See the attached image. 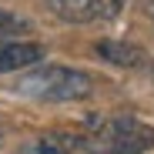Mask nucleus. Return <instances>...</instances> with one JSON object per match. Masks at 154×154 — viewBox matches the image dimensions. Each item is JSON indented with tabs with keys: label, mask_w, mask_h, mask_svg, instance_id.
Segmentation results:
<instances>
[{
	"label": "nucleus",
	"mask_w": 154,
	"mask_h": 154,
	"mask_svg": "<svg viewBox=\"0 0 154 154\" xmlns=\"http://www.w3.org/2000/svg\"><path fill=\"white\" fill-rule=\"evenodd\" d=\"M44 60V47L27 44V40H0V74L7 70H23L30 64Z\"/></svg>",
	"instance_id": "39448f33"
},
{
	"label": "nucleus",
	"mask_w": 154,
	"mask_h": 154,
	"mask_svg": "<svg viewBox=\"0 0 154 154\" xmlns=\"http://www.w3.org/2000/svg\"><path fill=\"white\" fill-rule=\"evenodd\" d=\"M0 141H4V124H0Z\"/></svg>",
	"instance_id": "6e6552de"
},
{
	"label": "nucleus",
	"mask_w": 154,
	"mask_h": 154,
	"mask_svg": "<svg viewBox=\"0 0 154 154\" xmlns=\"http://www.w3.org/2000/svg\"><path fill=\"white\" fill-rule=\"evenodd\" d=\"M17 94L34 97V100H84L94 91V77L74 67H57V64H40L17 77L14 84Z\"/></svg>",
	"instance_id": "f03ea898"
},
{
	"label": "nucleus",
	"mask_w": 154,
	"mask_h": 154,
	"mask_svg": "<svg viewBox=\"0 0 154 154\" xmlns=\"http://www.w3.org/2000/svg\"><path fill=\"white\" fill-rule=\"evenodd\" d=\"M17 154H91L84 134H70V131H50L34 141H27Z\"/></svg>",
	"instance_id": "20e7f679"
},
{
	"label": "nucleus",
	"mask_w": 154,
	"mask_h": 154,
	"mask_svg": "<svg viewBox=\"0 0 154 154\" xmlns=\"http://www.w3.org/2000/svg\"><path fill=\"white\" fill-rule=\"evenodd\" d=\"M97 54L104 57L107 64H117V67H137V64H144V50L134 47V44H124V40H100Z\"/></svg>",
	"instance_id": "423d86ee"
},
{
	"label": "nucleus",
	"mask_w": 154,
	"mask_h": 154,
	"mask_svg": "<svg viewBox=\"0 0 154 154\" xmlns=\"http://www.w3.org/2000/svg\"><path fill=\"white\" fill-rule=\"evenodd\" d=\"M84 141L91 154H144L154 147V131L137 117L111 114V117H91L84 127Z\"/></svg>",
	"instance_id": "f257e3e1"
},
{
	"label": "nucleus",
	"mask_w": 154,
	"mask_h": 154,
	"mask_svg": "<svg viewBox=\"0 0 154 154\" xmlns=\"http://www.w3.org/2000/svg\"><path fill=\"white\" fill-rule=\"evenodd\" d=\"M50 10L67 23H91V20H111L121 14L124 0H47Z\"/></svg>",
	"instance_id": "7ed1b4c3"
},
{
	"label": "nucleus",
	"mask_w": 154,
	"mask_h": 154,
	"mask_svg": "<svg viewBox=\"0 0 154 154\" xmlns=\"http://www.w3.org/2000/svg\"><path fill=\"white\" fill-rule=\"evenodd\" d=\"M20 34H30V20L10 10H0V37H20Z\"/></svg>",
	"instance_id": "0eeeda50"
}]
</instances>
